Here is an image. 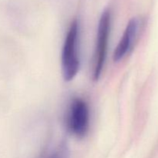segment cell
Segmentation results:
<instances>
[{"instance_id": "cell-1", "label": "cell", "mask_w": 158, "mask_h": 158, "mask_svg": "<svg viewBox=\"0 0 158 158\" xmlns=\"http://www.w3.org/2000/svg\"><path fill=\"white\" fill-rule=\"evenodd\" d=\"M79 26L77 20L71 23L65 39L62 52V70L66 81H71L77 76L80 68L78 55Z\"/></svg>"}, {"instance_id": "cell-2", "label": "cell", "mask_w": 158, "mask_h": 158, "mask_svg": "<svg viewBox=\"0 0 158 158\" xmlns=\"http://www.w3.org/2000/svg\"><path fill=\"white\" fill-rule=\"evenodd\" d=\"M110 12L108 9H106L102 13L98 25L97 43L94 53V80H98L100 79L106 60L108 40L110 30Z\"/></svg>"}, {"instance_id": "cell-3", "label": "cell", "mask_w": 158, "mask_h": 158, "mask_svg": "<svg viewBox=\"0 0 158 158\" xmlns=\"http://www.w3.org/2000/svg\"><path fill=\"white\" fill-rule=\"evenodd\" d=\"M89 113L87 104L83 100L76 98L70 104L67 117V127L77 137H83L89 128Z\"/></svg>"}, {"instance_id": "cell-4", "label": "cell", "mask_w": 158, "mask_h": 158, "mask_svg": "<svg viewBox=\"0 0 158 158\" xmlns=\"http://www.w3.org/2000/svg\"><path fill=\"white\" fill-rule=\"evenodd\" d=\"M139 25V20L137 19L134 18L130 20L114 51V60L115 62L121 60L131 50L138 33Z\"/></svg>"}, {"instance_id": "cell-5", "label": "cell", "mask_w": 158, "mask_h": 158, "mask_svg": "<svg viewBox=\"0 0 158 158\" xmlns=\"http://www.w3.org/2000/svg\"><path fill=\"white\" fill-rule=\"evenodd\" d=\"M49 158H66V149L61 148L56 152L53 153Z\"/></svg>"}]
</instances>
